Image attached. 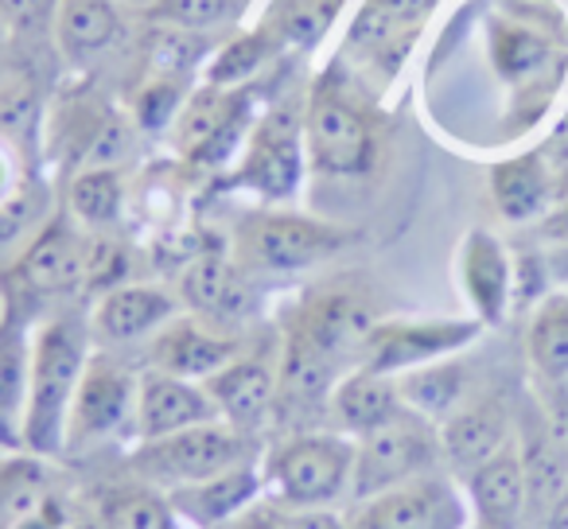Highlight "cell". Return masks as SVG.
Listing matches in <instances>:
<instances>
[{
  "mask_svg": "<svg viewBox=\"0 0 568 529\" xmlns=\"http://www.w3.org/2000/svg\"><path fill=\"white\" fill-rule=\"evenodd\" d=\"M90 363V332L82 319L55 316L32 335V370H28L24 451L51 459L67 451V417Z\"/></svg>",
  "mask_w": 568,
  "mask_h": 529,
  "instance_id": "6da1fadb",
  "label": "cell"
},
{
  "mask_svg": "<svg viewBox=\"0 0 568 529\" xmlns=\"http://www.w3.org/2000/svg\"><path fill=\"white\" fill-rule=\"evenodd\" d=\"M265 498L281 510H347L355 440L335 428H304L276 440L261 459Z\"/></svg>",
  "mask_w": 568,
  "mask_h": 529,
  "instance_id": "7a4b0ae2",
  "label": "cell"
},
{
  "mask_svg": "<svg viewBox=\"0 0 568 529\" xmlns=\"http://www.w3.org/2000/svg\"><path fill=\"white\" fill-rule=\"evenodd\" d=\"M250 464H257V440L230 428L226 420H206L164 440H141L133 451V467L160 490L219 479Z\"/></svg>",
  "mask_w": 568,
  "mask_h": 529,
  "instance_id": "3957f363",
  "label": "cell"
},
{
  "mask_svg": "<svg viewBox=\"0 0 568 529\" xmlns=\"http://www.w3.org/2000/svg\"><path fill=\"white\" fill-rule=\"evenodd\" d=\"M351 242H355V230L335 226V222L312 218V214L257 211L237 222L234 257L242 269L301 273L332 261Z\"/></svg>",
  "mask_w": 568,
  "mask_h": 529,
  "instance_id": "277c9868",
  "label": "cell"
},
{
  "mask_svg": "<svg viewBox=\"0 0 568 529\" xmlns=\"http://www.w3.org/2000/svg\"><path fill=\"white\" fill-rule=\"evenodd\" d=\"M444 459L440 428L433 420L402 409L386 425L371 428L355 440V482H351V502H363L382 490H394L420 475H433Z\"/></svg>",
  "mask_w": 568,
  "mask_h": 529,
  "instance_id": "5b68a950",
  "label": "cell"
},
{
  "mask_svg": "<svg viewBox=\"0 0 568 529\" xmlns=\"http://www.w3.org/2000/svg\"><path fill=\"white\" fill-rule=\"evenodd\" d=\"M304 144H308L312 167L335 180H358L378 164V129L363 105L332 79L320 82L316 94L308 98Z\"/></svg>",
  "mask_w": 568,
  "mask_h": 529,
  "instance_id": "8992f818",
  "label": "cell"
},
{
  "mask_svg": "<svg viewBox=\"0 0 568 529\" xmlns=\"http://www.w3.org/2000/svg\"><path fill=\"white\" fill-rule=\"evenodd\" d=\"M136 382L141 378L118 358L90 355L67 417V448H87V444L118 440L121 433H136Z\"/></svg>",
  "mask_w": 568,
  "mask_h": 529,
  "instance_id": "52a82bcc",
  "label": "cell"
},
{
  "mask_svg": "<svg viewBox=\"0 0 568 529\" xmlns=\"http://www.w3.org/2000/svg\"><path fill=\"white\" fill-rule=\"evenodd\" d=\"M304 180V118L293 105L273 110L245 144L242 167L234 172L237 187L257 191L261 199H293Z\"/></svg>",
  "mask_w": 568,
  "mask_h": 529,
  "instance_id": "ba28073f",
  "label": "cell"
},
{
  "mask_svg": "<svg viewBox=\"0 0 568 529\" xmlns=\"http://www.w3.org/2000/svg\"><path fill=\"white\" fill-rule=\"evenodd\" d=\"M347 521L351 529H464L467 513L456 487L433 471L363 502H351Z\"/></svg>",
  "mask_w": 568,
  "mask_h": 529,
  "instance_id": "9c48e42d",
  "label": "cell"
},
{
  "mask_svg": "<svg viewBox=\"0 0 568 529\" xmlns=\"http://www.w3.org/2000/svg\"><path fill=\"white\" fill-rule=\"evenodd\" d=\"M374 312L355 288H320L304 296V304L293 312L284 332L301 335L316 350H324L343 370H355L363 363V347L374 332Z\"/></svg>",
  "mask_w": 568,
  "mask_h": 529,
  "instance_id": "30bf717a",
  "label": "cell"
},
{
  "mask_svg": "<svg viewBox=\"0 0 568 529\" xmlns=\"http://www.w3.org/2000/svg\"><path fill=\"white\" fill-rule=\"evenodd\" d=\"M475 332L479 324H464V319H378L358 366L397 378V374L440 363L444 355L467 347Z\"/></svg>",
  "mask_w": 568,
  "mask_h": 529,
  "instance_id": "8fae6325",
  "label": "cell"
},
{
  "mask_svg": "<svg viewBox=\"0 0 568 529\" xmlns=\"http://www.w3.org/2000/svg\"><path fill=\"white\" fill-rule=\"evenodd\" d=\"M245 113H250V98L242 90L211 87L206 82L175 113V125H172L175 152L199 167L222 164L237 149V141H242Z\"/></svg>",
  "mask_w": 568,
  "mask_h": 529,
  "instance_id": "7c38bea8",
  "label": "cell"
},
{
  "mask_svg": "<svg viewBox=\"0 0 568 529\" xmlns=\"http://www.w3.org/2000/svg\"><path fill=\"white\" fill-rule=\"evenodd\" d=\"M17 281L36 296L79 293L87 281V234L71 218H51L17 257Z\"/></svg>",
  "mask_w": 568,
  "mask_h": 529,
  "instance_id": "4fadbf2b",
  "label": "cell"
},
{
  "mask_svg": "<svg viewBox=\"0 0 568 529\" xmlns=\"http://www.w3.org/2000/svg\"><path fill=\"white\" fill-rule=\"evenodd\" d=\"M219 420L257 440L261 428L276 420V366L261 355H237L214 378L203 382Z\"/></svg>",
  "mask_w": 568,
  "mask_h": 529,
  "instance_id": "5bb4252c",
  "label": "cell"
},
{
  "mask_svg": "<svg viewBox=\"0 0 568 529\" xmlns=\"http://www.w3.org/2000/svg\"><path fill=\"white\" fill-rule=\"evenodd\" d=\"M242 355V343L234 335H222L206 327L199 316H175L168 327L152 335L149 370L175 374L187 382H206Z\"/></svg>",
  "mask_w": 568,
  "mask_h": 529,
  "instance_id": "9a60e30c",
  "label": "cell"
},
{
  "mask_svg": "<svg viewBox=\"0 0 568 529\" xmlns=\"http://www.w3.org/2000/svg\"><path fill=\"white\" fill-rule=\"evenodd\" d=\"M219 420L211 394L203 382L175 378V374L144 370L136 382V436L141 440H164L183 428Z\"/></svg>",
  "mask_w": 568,
  "mask_h": 529,
  "instance_id": "2e32d148",
  "label": "cell"
},
{
  "mask_svg": "<svg viewBox=\"0 0 568 529\" xmlns=\"http://www.w3.org/2000/svg\"><path fill=\"white\" fill-rule=\"evenodd\" d=\"M175 518L183 529H226L234 518H242L250 506L265 498V479H261V459L250 467H237L219 479L191 482V487L164 490Z\"/></svg>",
  "mask_w": 568,
  "mask_h": 529,
  "instance_id": "e0dca14e",
  "label": "cell"
},
{
  "mask_svg": "<svg viewBox=\"0 0 568 529\" xmlns=\"http://www.w3.org/2000/svg\"><path fill=\"white\" fill-rule=\"evenodd\" d=\"M175 316H180V304L172 293L156 285H121L98 296L90 327L102 343H141L152 339Z\"/></svg>",
  "mask_w": 568,
  "mask_h": 529,
  "instance_id": "ac0fdd59",
  "label": "cell"
},
{
  "mask_svg": "<svg viewBox=\"0 0 568 529\" xmlns=\"http://www.w3.org/2000/svg\"><path fill=\"white\" fill-rule=\"evenodd\" d=\"M402 394H397V378L389 374H374L366 366L347 370L332 389V401H327V417L332 428L351 440L366 436L371 428L386 425L394 413H402Z\"/></svg>",
  "mask_w": 568,
  "mask_h": 529,
  "instance_id": "d6986e66",
  "label": "cell"
},
{
  "mask_svg": "<svg viewBox=\"0 0 568 529\" xmlns=\"http://www.w3.org/2000/svg\"><path fill=\"white\" fill-rule=\"evenodd\" d=\"M510 417L498 401L459 405L440 425V451L456 471L471 475L506 448Z\"/></svg>",
  "mask_w": 568,
  "mask_h": 529,
  "instance_id": "ffe728a7",
  "label": "cell"
},
{
  "mask_svg": "<svg viewBox=\"0 0 568 529\" xmlns=\"http://www.w3.org/2000/svg\"><path fill=\"white\" fill-rule=\"evenodd\" d=\"M180 296L199 319H234L245 312V277L230 253H199L180 277Z\"/></svg>",
  "mask_w": 568,
  "mask_h": 529,
  "instance_id": "44dd1931",
  "label": "cell"
},
{
  "mask_svg": "<svg viewBox=\"0 0 568 529\" xmlns=\"http://www.w3.org/2000/svg\"><path fill=\"white\" fill-rule=\"evenodd\" d=\"M28 370H32V339L17 316L0 319V444L24 451V409Z\"/></svg>",
  "mask_w": 568,
  "mask_h": 529,
  "instance_id": "7402d4cb",
  "label": "cell"
},
{
  "mask_svg": "<svg viewBox=\"0 0 568 529\" xmlns=\"http://www.w3.org/2000/svg\"><path fill=\"white\" fill-rule=\"evenodd\" d=\"M467 487H471L475 510L490 529H514V521L526 510V471H521V456L514 448H503L479 471L467 475Z\"/></svg>",
  "mask_w": 568,
  "mask_h": 529,
  "instance_id": "603a6c76",
  "label": "cell"
},
{
  "mask_svg": "<svg viewBox=\"0 0 568 529\" xmlns=\"http://www.w3.org/2000/svg\"><path fill=\"white\" fill-rule=\"evenodd\" d=\"M464 288L479 319H487V324L503 319L506 296H510V261L487 230H475L464 242Z\"/></svg>",
  "mask_w": 568,
  "mask_h": 529,
  "instance_id": "cb8c5ba5",
  "label": "cell"
},
{
  "mask_svg": "<svg viewBox=\"0 0 568 529\" xmlns=\"http://www.w3.org/2000/svg\"><path fill=\"white\" fill-rule=\"evenodd\" d=\"M59 48L71 63H90L105 48H113L121 32V20L113 0H59L55 12Z\"/></svg>",
  "mask_w": 568,
  "mask_h": 529,
  "instance_id": "d4e9b609",
  "label": "cell"
},
{
  "mask_svg": "<svg viewBox=\"0 0 568 529\" xmlns=\"http://www.w3.org/2000/svg\"><path fill=\"white\" fill-rule=\"evenodd\" d=\"M464 389H467V374L459 363H428L417 366V370L397 374V394H402V405L413 409L425 420H448L452 413L464 405Z\"/></svg>",
  "mask_w": 568,
  "mask_h": 529,
  "instance_id": "484cf974",
  "label": "cell"
},
{
  "mask_svg": "<svg viewBox=\"0 0 568 529\" xmlns=\"http://www.w3.org/2000/svg\"><path fill=\"white\" fill-rule=\"evenodd\" d=\"M94 521L102 529H183L168 495L160 487H152V482L110 487L98 498Z\"/></svg>",
  "mask_w": 568,
  "mask_h": 529,
  "instance_id": "4316f807",
  "label": "cell"
},
{
  "mask_svg": "<svg viewBox=\"0 0 568 529\" xmlns=\"http://www.w3.org/2000/svg\"><path fill=\"white\" fill-rule=\"evenodd\" d=\"M125 206V180L118 167H82L67 187V211L79 226L105 230L121 218Z\"/></svg>",
  "mask_w": 568,
  "mask_h": 529,
  "instance_id": "83f0119b",
  "label": "cell"
},
{
  "mask_svg": "<svg viewBox=\"0 0 568 529\" xmlns=\"http://www.w3.org/2000/svg\"><path fill=\"white\" fill-rule=\"evenodd\" d=\"M490 191H495V203L506 218L526 222L534 214H541L549 183H545V172L534 156H521V160H506V164H498L490 172Z\"/></svg>",
  "mask_w": 568,
  "mask_h": 529,
  "instance_id": "f1b7e54d",
  "label": "cell"
},
{
  "mask_svg": "<svg viewBox=\"0 0 568 529\" xmlns=\"http://www.w3.org/2000/svg\"><path fill=\"white\" fill-rule=\"evenodd\" d=\"M276 55V40L268 32H250V35H234L219 55L206 67V82L211 87H226L237 90L242 82H250L268 59Z\"/></svg>",
  "mask_w": 568,
  "mask_h": 529,
  "instance_id": "f546056e",
  "label": "cell"
},
{
  "mask_svg": "<svg viewBox=\"0 0 568 529\" xmlns=\"http://www.w3.org/2000/svg\"><path fill=\"white\" fill-rule=\"evenodd\" d=\"M529 358L545 378H568V301H549L529 327Z\"/></svg>",
  "mask_w": 568,
  "mask_h": 529,
  "instance_id": "4dcf8cb0",
  "label": "cell"
},
{
  "mask_svg": "<svg viewBox=\"0 0 568 529\" xmlns=\"http://www.w3.org/2000/svg\"><path fill=\"white\" fill-rule=\"evenodd\" d=\"M339 4L343 0H276L273 28L284 43L312 48V43H320V35H327V28L335 24Z\"/></svg>",
  "mask_w": 568,
  "mask_h": 529,
  "instance_id": "1f68e13d",
  "label": "cell"
},
{
  "mask_svg": "<svg viewBox=\"0 0 568 529\" xmlns=\"http://www.w3.org/2000/svg\"><path fill=\"white\" fill-rule=\"evenodd\" d=\"M242 0H156L149 12L152 24L180 28V32H206L237 17Z\"/></svg>",
  "mask_w": 568,
  "mask_h": 529,
  "instance_id": "d6a6232c",
  "label": "cell"
},
{
  "mask_svg": "<svg viewBox=\"0 0 568 529\" xmlns=\"http://www.w3.org/2000/svg\"><path fill=\"white\" fill-rule=\"evenodd\" d=\"M521 471H526V495H537L545 502L557 506L565 498L568 482V459L552 440H529V448L521 451Z\"/></svg>",
  "mask_w": 568,
  "mask_h": 529,
  "instance_id": "836d02e7",
  "label": "cell"
},
{
  "mask_svg": "<svg viewBox=\"0 0 568 529\" xmlns=\"http://www.w3.org/2000/svg\"><path fill=\"white\" fill-rule=\"evenodd\" d=\"M40 118V87L32 74L17 71L0 79V133L24 136Z\"/></svg>",
  "mask_w": 568,
  "mask_h": 529,
  "instance_id": "e575fe53",
  "label": "cell"
},
{
  "mask_svg": "<svg viewBox=\"0 0 568 529\" xmlns=\"http://www.w3.org/2000/svg\"><path fill=\"white\" fill-rule=\"evenodd\" d=\"M180 105H183V82L152 74V79L136 90V105H133L136 125L149 129V133H164V129L175 125Z\"/></svg>",
  "mask_w": 568,
  "mask_h": 529,
  "instance_id": "d590c367",
  "label": "cell"
},
{
  "mask_svg": "<svg viewBox=\"0 0 568 529\" xmlns=\"http://www.w3.org/2000/svg\"><path fill=\"white\" fill-rule=\"evenodd\" d=\"M125 269H129V257L113 237L87 234V281H82V293H113V288L125 285Z\"/></svg>",
  "mask_w": 568,
  "mask_h": 529,
  "instance_id": "8d00e7d4",
  "label": "cell"
},
{
  "mask_svg": "<svg viewBox=\"0 0 568 529\" xmlns=\"http://www.w3.org/2000/svg\"><path fill=\"white\" fill-rule=\"evenodd\" d=\"M203 55V43L195 40L191 32H180V28H168L160 32V43L152 48V74L160 79H187V71L199 63Z\"/></svg>",
  "mask_w": 568,
  "mask_h": 529,
  "instance_id": "74e56055",
  "label": "cell"
},
{
  "mask_svg": "<svg viewBox=\"0 0 568 529\" xmlns=\"http://www.w3.org/2000/svg\"><path fill=\"white\" fill-rule=\"evenodd\" d=\"M59 0H0V24L20 35H36L55 20Z\"/></svg>",
  "mask_w": 568,
  "mask_h": 529,
  "instance_id": "f35d334b",
  "label": "cell"
},
{
  "mask_svg": "<svg viewBox=\"0 0 568 529\" xmlns=\"http://www.w3.org/2000/svg\"><path fill=\"white\" fill-rule=\"evenodd\" d=\"M541 59H545V48L529 32L498 35V63H503V71L514 74V79H518V74H529Z\"/></svg>",
  "mask_w": 568,
  "mask_h": 529,
  "instance_id": "ab89813d",
  "label": "cell"
},
{
  "mask_svg": "<svg viewBox=\"0 0 568 529\" xmlns=\"http://www.w3.org/2000/svg\"><path fill=\"white\" fill-rule=\"evenodd\" d=\"M4 529H71V521H67V510L63 502H55V498H43L36 510L20 513V518H12Z\"/></svg>",
  "mask_w": 568,
  "mask_h": 529,
  "instance_id": "60d3db41",
  "label": "cell"
},
{
  "mask_svg": "<svg viewBox=\"0 0 568 529\" xmlns=\"http://www.w3.org/2000/svg\"><path fill=\"white\" fill-rule=\"evenodd\" d=\"M374 4H378L386 17H394L405 32H417V28L425 24L428 12H433L436 0H374Z\"/></svg>",
  "mask_w": 568,
  "mask_h": 529,
  "instance_id": "b9f144b4",
  "label": "cell"
},
{
  "mask_svg": "<svg viewBox=\"0 0 568 529\" xmlns=\"http://www.w3.org/2000/svg\"><path fill=\"white\" fill-rule=\"evenodd\" d=\"M226 529H288V518H284V510L276 502L261 498L257 506H250V510H245L242 518L230 521Z\"/></svg>",
  "mask_w": 568,
  "mask_h": 529,
  "instance_id": "7bdbcfd3",
  "label": "cell"
},
{
  "mask_svg": "<svg viewBox=\"0 0 568 529\" xmlns=\"http://www.w3.org/2000/svg\"><path fill=\"white\" fill-rule=\"evenodd\" d=\"M288 529H351L347 510H284Z\"/></svg>",
  "mask_w": 568,
  "mask_h": 529,
  "instance_id": "ee69618b",
  "label": "cell"
},
{
  "mask_svg": "<svg viewBox=\"0 0 568 529\" xmlns=\"http://www.w3.org/2000/svg\"><path fill=\"white\" fill-rule=\"evenodd\" d=\"M17 180H12V164H9V156L0 152V203H9L12 195H17Z\"/></svg>",
  "mask_w": 568,
  "mask_h": 529,
  "instance_id": "f6af8a7d",
  "label": "cell"
},
{
  "mask_svg": "<svg viewBox=\"0 0 568 529\" xmlns=\"http://www.w3.org/2000/svg\"><path fill=\"white\" fill-rule=\"evenodd\" d=\"M549 526H552V529H568V490H565V498H560V502L552 506Z\"/></svg>",
  "mask_w": 568,
  "mask_h": 529,
  "instance_id": "bcb514c9",
  "label": "cell"
},
{
  "mask_svg": "<svg viewBox=\"0 0 568 529\" xmlns=\"http://www.w3.org/2000/svg\"><path fill=\"white\" fill-rule=\"evenodd\" d=\"M113 4H129V9H144V12H152V4H156V0H113Z\"/></svg>",
  "mask_w": 568,
  "mask_h": 529,
  "instance_id": "7dc6e473",
  "label": "cell"
},
{
  "mask_svg": "<svg viewBox=\"0 0 568 529\" xmlns=\"http://www.w3.org/2000/svg\"><path fill=\"white\" fill-rule=\"evenodd\" d=\"M71 529H102L98 521H71Z\"/></svg>",
  "mask_w": 568,
  "mask_h": 529,
  "instance_id": "c3c4849f",
  "label": "cell"
},
{
  "mask_svg": "<svg viewBox=\"0 0 568 529\" xmlns=\"http://www.w3.org/2000/svg\"><path fill=\"white\" fill-rule=\"evenodd\" d=\"M557 269H560V273H565V277H568V253H565V257L557 261Z\"/></svg>",
  "mask_w": 568,
  "mask_h": 529,
  "instance_id": "681fc988",
  "label": "cell"
},
{
  "mask_svg": "<svg viewBox=\"0 0 568 529\" xmlns=\"http://www.w3.org/2000/svg\"><path fill=\"white\" fill-rule=\"evenodd\" d=\"M0 32H4V24H0Z\"/></svg>",
  "mask_w": 568,
  "mask_h": 529,
  "instance_id": "f907efd6",
  "label": "cell"
}]
</instances>
